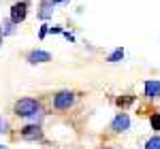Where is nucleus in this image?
I'll list each match as a JSON object with an SVG mask.
<instances>
[{"label":"nucleus","instance_id":"7ed1b4c3","mask_svg":"<svg viewBox=\"0 0 160 149\" xmlns=\"http://www.w3.org/2000/svg\"><path fill=\"white\" fill-rule=\"evenodd\" d=\"M22 138L24 141H41L43 138V128L38 124H28L22 128Z\"/></svg>","mask_w":160,"mask_h":149},{"label":"nucleus","instance_id":"6e6552de","mask_svg":"<svg viewBox=\"0 0 160 149\" xmlns=\"http://www.w3.org/2000/svg\"><path fill=\"white\" fill-rule=\"evenodd\" d=\"M51 9H53V0H43V2H41L38 17H41V19H47V17H51Z\"/></svg>","mask_w":160,"mask_h":149},{"label":"nucleus","instance_id":"dca6fc26","mask_svg":"<svg viewBox=\"0 0 160 149\" xmlns=\"http://www.w3.org/2000/svg\"><path fill=\"white\" fill-rule=\"evenodd\" d=\"M64 2H68V0H53V4H64Z\"/></svg>","mask_w":160,"mask_h":149},{"label":"nucleus","instance_id":"39448f33","mask_svg":"<svg viewBox=\"0 0 160 149\" xmlns=\"http://www.w3.org/2000/svg\"><path fill=\"white\" fill-rule=\"evenodd\" d=\"M26 60L30 64H43V62H49L51 60V53L49 51H43V49H32L26 55Z\"/></svg>","mask_w":160,"mask_h":149},{"label":"nucleus","instance_id":"20e7f679","mask_svg":"<svg viewBox=\"0 0 160 149\" xmlns=\"http://www.w3.org/2000/svg\"><path fill=\"white\" fill-rule=\"evenodd\" d=\"M26 15H28V2L22 0V2H15L11 7V19L15 24H22L26 19Z\"/></svg>","mask_w":160,"mask_h":149},{"label":"nucleus","instance_id":"f3484780","mask_svg":"<svg viewBox=\"0 0 160 149\" xmlns=\"http://www.w3.org/2000/svg\"><path fill=\"white\" fill-rule=\"evenodd\" d=\"M0 45H2V34H0Z\"/></svg>","mask_w":160,"mask_h":149},{"label":"nucleus","instance_id":"f03ea898","mask_svg":"<svg viewBox=\"0 0 160 149\" xmlns=\"http://www.w3.org/2000/svg\"><path fill=\"white\" fill-rule=\"evenodd\" d=\"M75 100H77V94L71 92V89H60V92H56L53 94V109H58V111H68L71 107L75 104Z\"/></svg>","mask_w":160,"mask_h":149},{"label":"nucleus","instance_id":"0eeeda50","mask_svg":"<svg viewBox=\"0 0 160 149\" xmlns=\"http://www.w3.org/2000/svg\"><path fill=\"white\" fill-rule=\"evenodd\" d=\"M145 96H148L149 100L160 98V81L158 79H149V81H145Z\"/></svg>","mask_w":160,"mask_h":149},{"label":"nucleus","instance_id":"f8f14e48","mask_svg":"<svg viewBox=\"0 0 160 149\" xmlns=\"http://www.w3.org/2000/svg\"><path fill=\"white\" fill-rule=\"evenodd\" d=\"M149 126H152L156 132H160V113H154V115L149 117Z\"/></svg>","mask_w":160,"mask_h":149},{"label":"nucleus","instance_id":"ddd939ff","mask_svg":"<svg viewBox=\"0 0 160 149\" xmlns=\"http://www.w3.org/2000/svg\"><path fill=\"white\" fill-rule=\"evenodd\" d=\"M145 149H160V137H152L145 143Z\"/></svg>","mask_w":160,"mask_h":149},{"label":"nucleus","instance_id":"423d86ee","mask_svg":"<svg viewBox=\"0 0 160 149\" xmlns=\"http://www.w3.org/2000/svg\"><path fill=\"white\" fill-rule=\"evenodd\" d=\"M130 128V117L126 115V113H120L115 119H113V124H111V130L113 132H126Z\"/></svg>","mask_w":160,"mask_h":149},{"label":"nucleus","instance_id":"9d476101","mask_svg":"<svg viewBox=\"0 0 160 149\" xmlns=\"http://www.w3.org/2000/svg\"><path fill=\"white\" fill-rule=\"evenodd\" d=\"M122 58H124V49H115L111 55H107V62H111V64H113V62H120Z\"/></svg>","mask_w":160,"mask_h":149},{"label":"nucleus","instance_id":"4468645a","mask_svg":"<svg viewBox=\"0 0 160 149\" xmlns=\"http://www.w3.org/2000/svg\"><path fill=\"white\" fill-rule=\"evenodd\" d=\"M9 132V122L4 117H0V134H7Z\"/></svg>","mask_w":160,"mask_h":149},{"label":"nucleus","instance_id":"f257e3e1","mask_svg":"<svg viewBox=\"0 0 160 149\" xmlns=\"http://www.w3.org/2000/svg\"><path fill=\"white\" fill-rule=\"evenodd\" d=\"M41 111V100L37 98H19L13 104V113L17 117H34Z\"/></svg>","mask_w":160,"mask_h":149},{"label":"nucleus","instance_id":"2eb2a0df","mask_svg":"<svg viewBox=\"0 0 160 149\" xmlns=\"http://www.w3.org/2000/svg\"><path fill=\"white\" fill-rule=\"evenodd\" d=\"M49 32L51 34H58V32H62V28L60 26H53V28H49Z\"/></svg>","mask_w":160,"mask_h":149},{"label":"nucleus","instance_id":"1a4fd4ad","mask_svg":"<svg viewBox=\"0 0 160 149\" xmlns=\"http://www.w3.org/2000/svg\"><path fill=\"white\" fill-rule=\"evenodd\" d=\"M13 26H17V24H15L11 17H9L7 22H2V26H0V34H2V36H9V34H13V32H15V28H13Z\"/></svg>","mask_w":160,"mask_h":149},{"label":"nucleus","instance_id":"a211bd4d","mask_svg":"<svg viewBox=\"0 0 160 149\" xmlns=\"http://www.w3.org/2000/svg\"><path fill=\"white\" fill-rule=\"evenodd\" d=\"M0 149H7V147H4V145H0Z\"/></svg>","mask_w":160,"mask_h":149},{"label":"nucleus","instance_id":"9b49d317","mask_svg":"<svg viewBox=\"0 0 160 149\" xmlns=\"http://www.w3.org/2000/svg\"><path fill=\"white\" fill-rule=\"evenodd\" d=\"M115 102H118V107H130V104H132V102H135V96H124V98H118L115 100Z\"/></svg>","mask_w":160,"mask_h":149}]
</instances>
